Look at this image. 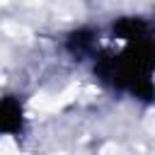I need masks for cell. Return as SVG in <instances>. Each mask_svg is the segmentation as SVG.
Instances as JSON below:
<instances>
[{"mask_svg":"<svg viewBox=\"0 0 155 155\" xmlns=\"http://www.w3.org/2000/svg\"><path fill=\"white\" fill-rule=\"evenodd\" d=\"M119 31L126 39V46L119 53H109L99 63V73L119 87L131 92H150V73L155 68V36L148 24L140 19H126L119 24Z\"/></svg>","mask_w":155,"mask_h":155,"instance_id":"cell-1","label":"cell"}]
</instances>
